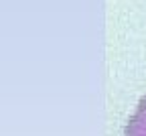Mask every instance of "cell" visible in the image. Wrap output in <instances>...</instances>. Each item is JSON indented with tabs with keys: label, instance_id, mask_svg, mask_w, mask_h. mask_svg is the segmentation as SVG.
Instances as JSON below:
<instances>
[{
	"label": "cell",
	"instance_id": "1",
	"mask_svg": "<svg viewBox=\"0 0 146 136\" xmlns=\"http://www.w3.org/2000/svg\"><path fill=\"white\" fill-rule=\"evenodd\" d=\"M124 136H146V95L138 102L136 112L128 120Z\"/></svg>",
	"mask_w": 146,
	"mask_h": 136
}]
</instances>
